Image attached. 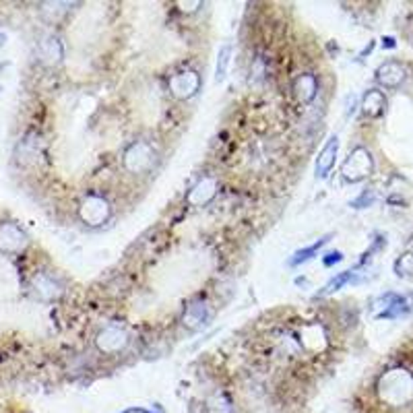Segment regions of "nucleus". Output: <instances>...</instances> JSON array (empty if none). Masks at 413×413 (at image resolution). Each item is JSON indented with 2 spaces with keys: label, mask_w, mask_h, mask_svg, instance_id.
Wrapping results in <instances>:
<instances>
[{
  "label": "nucleus",
  "mask_w": 413,
  "mask_h": 413,
  "mask_svg": "<svg viewBox=\"0 0 413 413\" xmlns=\"http://www.w3.org/2000/svg\"><path fill=\"white\" fill-rule=\"evenodd\" d=\"M341 258H343V256H341V252H331V254H329V258H325V265H327V267H331L333 263H339Z\"/></svg>",
  "instance_id": "obj_24"
},
{
  "label": "nucleus",
  "mask_w": 413,
  "mask_h": 413,
  "mask_svg": "<svg viewBox=\"0 0 413 413\" xmlns=\"http://www.w3.org/2000/svg\"><path fill=\"white\" fill-rule=\"evenodd\" d=\"M395 273L401 277H410L413 275V252H405L403 256L397 258L395 263Z\"/></svg>",
  "instance_id": "obj_21"
},
{
  "label": "nucleus",
  "mask_w": 413,
  "mask_h": 413,
  "mask_svg": "<svg viewBox=\"0 0 413 413\" xmlns=\"http://www.w3.org/2000/svg\"><path fill=\"white\" fill-rule=\"evenodd\" d=\"M178 6H180V10L182 13H194L196 8H201L203 6V2H178Z\"/></svg>",
  "instance_id": "obj_22"
},
{
  "label": "nucleus",
  "mask_w": 413,
  "mask_h": 413,
  "mask_svg": "<svg viewBox=\"0 0 413 413\" xmlns=\"http://www.w3.org/2000/svg\"><path fill=\"white\" fill-rule=\"evenodd\" d=\"M27 246L25 232L15 224H2L0 226V248L6 252H19Z\"/></svg>",
  "instance_id": "obj_10"
},
{
  "label": "nucleus",
  "mask_w": 413,
  "mask_h": 413,
  "mask_svg": "<svg viewBox=\"0 0 413 413\" xmlns=\"http://www.w3.org/2000/svg\"><path fill=\"white\" fill-rule=\"evenodd\" d=\"M143 413H151V412H143Z\"/></svg>",
  "instance_id": "obj_26"
},
{
  "label": "nucleus",
  "mask_w": 413,
  "mask_h": 413,
  "mask_svg": "<svg viewBox=\"0 0 413 413\" xmlns=\"http://www.w3.org/2000/svg\"><path fill=\"white\" fill-rule=\"evenodd\" d=\"M36 292L42 295V297L52 299V297H59L60 295V286L54 281V279H52V277L42 275V277H38V279H36Z\"/></svg>",
  "instance_id": "obj_18"
},
{
  "label": "nucleus",
  "mask_w": 413,
  "mask_h": 413,
  "mask_svg": "<svg viewBox=\"0 0 413 413\" xmlns=\"http://www.w3.org/2000/svg\"><path fill=\"white\" fill-rule=\"evenodd\" d=\"M122 162L130 174H145L155 164V149L147 141H134L126 147Z\"/></svg>",
  "instance_id": "obj_3"
},
{
  "label": "nucleus",
  "mask_w": 413,
  "mask_h": 413,
  "mask_svg": "<svg viewBox=\"0 0 413 413\" xmlns=\"http://www.w3.org/2000/svg\"><path fill=\"white\" fill-rule=\"evenodd\" d=\"M79 215H81V219L87 226H93L95 228V226H104L110 219L112 207H110V203L104 196H100V194H87L83 198L81 207H79Z\"/></svg>",
  "instance_id": "obj_5"
},
{
  "label": "nucleus",
  "mask_w": 413,
  "mask_h": 413,
  "mask_svg": "<svg viewBox=\"0 0 413 413\" xmlns=\"http://www.w3.org/2000/svg\"><path fill=\"white\" fill-rule=\"evenodd\" d=\"M384 46H387V48H393V46H395V40H393V38H387V40H384Z\"/></svg>",
  "instance_id": "obj_25"
},
{
  "label": "nucleus",
  "mask_w": 413,
  "mask_h": 413,
  "mask_svg": "<svg viewBox=\"0 0 413 413\" xmlns=\"http://www.w3.org/2000/svg\"><path fill=\"white\" fill-rule=\"evenodd\" d=\"M294 93L302 104H310L316 98V93H318V81H316V77L310 75V72L297 75L294 81Z\"/></svg>",
  "instance_id": "obj_13"
},
{
  "label": "nucleus",
  "mask_w": 413,
  "mask_h": 413,
  "mask_svg": "<svg viewBox=\"0 0 413 413\" xmlns=\"http://www.w3.org/2000/svg\"><path fill=\"white\" fill-rule=\"evenodd\" d=\"M372 201H374V196H372V192H368V190H366V192H364V194H361V196H359L357 201H354V205H355V207H359L361 203H368V205H370Z\"/></svg>",
  "instance_id": "obj_23"
},
{
  "label": "nucleus",
  "mask_w": 413,
  "mask_h": 413,
  "mask_svg": "<svg viewBox=\"0 0 413 413\" xmlns=\"http://www.w3.org/2000/svg\"><path fill=\"white\" fill-rule=\"evenodd\" d=\"M95 345L104 354H120L128 345V333L124 327H120L118 322H112L104 331H100Z\"/></svg>",
  "instance_id": "obj_6"
},
{
  "label": "nucleus",
  "mask_w": 413,
  "mask_h": 413,
  "mask_svg": "<svg viewBox=\"0 0 413 413\" xmlns=\"http://www.w3.org/2000/svg\"><path fill=\"white\" fill-rule=\"evenodd\" d=\"M372 170H374V159L370 151L364 147H355L341 166V176L348 182H361L372 174Z\"/></svg>",
  "instance_id": "obj_4"
},
{
  "label": "nucleus",
  "mask_w": 413,
  "mask_h": 413,
  "mask_svg": "<svg viewBox=\"0 0 413 413\" xmlns=\"http://www.w3.org/2000/svg\"><path fill=\"white\" fill-rule=\"evenodd\" d=\"M38 52H40V59L44 60L46 64H59L60 60H62V56H64V48H62L59 38H54V36L44 38V40L40 42Z\"/></svg>",
  "instance_id": "obj_15"
},
{
  "label": "nucleus",
  "mask_w": 413,
  "mask_h": 413,
  "mask_svg": "<svg viewBox=\"0 0 413 413\" xmlns=\"http://www.w3.org/2000/svg\"><path fill=\"white\" fill-rule=\"evenodd\" d=\"M329 237H331V236L320 237V240H318V242H314L312 246H308V248H302V250H297L294 256H292L290 265H292V267H297V265H302V263L310 260V258H312V256H314V254H316V252H318V250H320V248H322V246H325V244L329 242Z\"/></svg>",
  "instance_id": "obj_17"
},
{
  "label": "nucleus",
  "mask_w": 413,
  "mask_h": 413,
  "mask_svg": "<svg viewBox=\"0 0 413 413\" xmlns=\"http://www.w3.org/2000/svg\"><path fill=\"white\" fill-rule=\"evenodd\" d=\"M413 310V295H401L395 292L378 295L372 302V316L374 318H399Z\"/></svg>",
  "instance_id": "obj_2"
},
{
  "label": "nucleus",
  "mask_w": 413,
  "mask_h": 413,
  "mask_svg": "<svg viewBox=\"0 0 413 413\" xmlns=\"http://www.w3.org/2000/svg\"><path fill=\"white\" fill-rule=\"evenodd\" d=\"M378 393L380 397L391 403V405H401L405 401H410L413 395V376L407 370L395 368L389 370L380 382H378Z\"/></svg>",
  "instance_id": "obj_1"
},
{
  "label": "nucleus",
  "mask_w": 413,
  "mask_h": 413,
  "mask_svg": "<svg viewBox=\"0 0 413 413\" xmlns=\"http://www.w3.org/2000/svg\"><path fill=\"white\" fill-rule=\"evenodd\" d=\"M354 281H357V275H355L354 271H343V273H339L337 277H333V279L322 288L320 295H329V294H333V292H339L343 286L354 283Z\"/></svg>",
  "instance_id": "obj_16"
},
{
  "label": "nucleus",
  "mask_w": 413,
  "mask_h": 413,
  "mask_svg": "<svg viewBox=\"0 0 413 413\" xmlns=\"http://www.w3.org/2000/svg\"><path fill=\"white\" fill-rule=\"evenodd\" d=\"M207 320H209V306H207V302H201V299H198V302H192V304L186 308L184 316H182L184 327L190 329V331L201 329Z\"/></svg>",
  "instance_id": "obj_12"
},
{
  "label": "nucleus",
  "mask_w": 413,
  "mask_h": 413,
  "mask_svg": "<svg viewBox=\"0 0 413 413\" xmlns=\"http://www.w3.org/2000/svg\"><path fill=\"white\" fill-rule=\"evenodd\" d=\"M337 153H339V139H337V137H331V139L327 141V145L322 147V151L318 153V159H316V176H329V172L335 168Z\"/></svg>",
  "instance_id": "obj_11"
},
{
  "label": "nucleus",
  "mask_w": 413,
  "mask_h": 413,
  "mask_svg": "<svg viewBox=\"0 0 413 413\" xmlns=\"http://www.w3.org/2000/svg\"><path fill=\"white\" fill-rule=\"evenodd\" d=\"M217 188H219V184H217V180L213 176H203L192 188H190V192H188V196H186V201H188V205L190 207H205V205H209L213 198H215V194H217Z\"/></svg>",
  "instance_id": "obj_8"
},
{
  "label": "nucleus",
  "mask_w": 413,
  "mask_h": 413,
  "mask_svg": "<svg viewBox=\"0 0 413 413\" xmlns=\"http://www.w3.org/2000/svg\"><path fill=\"white\" fill-rule=\"evenodd\" d=\"M407 79V70L397 60H387L376 68V81L387 89H397Z\"/></svg>",
  "instance_id": "obj_9"
},
{
  "label": "nucleus",
  "mask_w": 413,
  "mask_h": 413,
  "mask_svg": "<svg viewBox=\"0 0 413 413\" xmlns=\"http://www.w3.org/2000/svg\"><path fill=\"white\" fill-rule=\"evenodd\" d=\"M384 110H387V98H384V93L378 91V89L366 91V95L361 100V112L366 116H370V118H378V116L384 114Z\"/></svg>",
  "instance_id": "obj_14"
},
{
  "label": "nucleus",
  "mask_w": 413,
  "mask_h": 413,
  "mask_svg": "<svg viewBox=\"0 0 413 413\" xmlns=\"http://www.w3.org/2000/svg\"><path fill=\"white\" fill-rule=\"evenodd\" d=\"M230 59H232V46L226 44L219 54H217V66H215V81H224L226 75H228V66H230Z\"/></svg>",
  "instance_id": "obj_19"
},
{
  "label": "nucleus",
  "mask_w": 413,
  "mask_h": 413,
  "mask_svg": "<svg viewBox=\"0 0 413 413\" xmlns=\"http://www.w3.org/2000/svg\"><path fill=\"white\" fill-rule=\"evenodd\" d=\"M209 412L211 413H232V403L224 393H215L209 399Z\"/></svg>",
  "instance_id": "obj_20"
},
{
  "label": "nucleus",
  "mask_w": 413,
  "mask_h": 413,
  "mask_svg": "<svg viewBox=\"0 0 413 413\" xmlns=\"http://www.w3.org/2000/svg\"><path fill=\"white\" fill-rule=\"evenodd\" d=\"M201 89V77L194 70H180L170 79V91L178 100H190Z\"/></svg>",
  "instance_id": "obj_7"
}]
</instances>
